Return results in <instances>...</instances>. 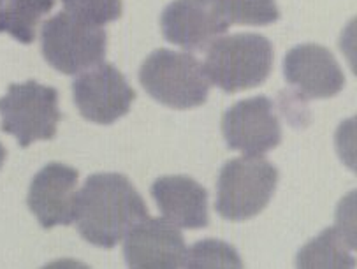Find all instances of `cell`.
I'll list each match as a JSON object with an SVG mask.
<instances>
[{
    "mask_svg": "<svg viewBox=\"0 0 357 269\" xmlns=\"http://www.w3.org/2000/svg\"><path fill=\"white\" fill-rule=\"evenodd\" d=\"M146 217L148 208L143 197L123 174H92L76 194L74 222L83 240L96 247H116Z\"/></svg>",
    "mask_w": 357,
    "mask_h": 269,
    "instance_id": "cell-1",
    "label": "cell"
},
{
    "mask_svg": "<svg viewBox=\"0 0 357 269\" xmlns=\"http://www.w3.org/2000/svg\"><path fill=\"white\" fill-rule=\"evenodd\" d=\"M273 67V46L259 33L218 37L206 49L208 82L227 93L250 90L268 79Z\"/></svg>",
    "mask_w": 357,
    "mask_h": 269,
    "instance_id": "cell-2",
    "label": "cell"
},
{
    "mask_svg": "<svg viewBox=\"0 0 357 269\" xmlns=\"http://www.w3.org/2000/svg\"><path fill=\"white\" fill-rule=\"evenodd\" d=\"M139 82L148 95L174 109L203 106L210 93V82L199 60L171 49H157L144 60Z\"/></svg>",
    "mask_w": 357,
    "mask_h": 269,
    "instance_id": "cell-3",
    "label": "cell"
},
{
    "mask_svg": "<svg viewBox=\"0 0 357 269\" xmlns=\"http://www.w3.org/2000/svg\"><path fill=\"white\" fill-rule=\"evenodd\" d=\"M276 183L278 169L262 155L229 160L218 176L215 210L222 218L232 222L257 217L271 201Z\"/></svg>",
    "mask_w": 357,
    "mask_h": 269,
    "instance_id": "cell-4",
    "label": "cell"
},
{
    "mask_svg": "<svg viewBox=\"0 0 357 269\" xmlns=\"http://www.w3.org/2000/svg\"><path fill=\"white\" fill-rule=\"evenodd\" d=\"M106 45L107 37L102 26L92 25L67 11L50 18L41 30V48L46 62L69 76L102 63Z\"/></svg>",
    "mask_w": 357,
    "mask_h": 269,
    "instance_id": "cell-5",
    "label": "cell"
},
{
    "mask_svg": "<svg viewBox=\"0 0 357 269\" xmlns=\"http://www.w3.org/2000/svg\"><path fill=\"white\" fill-rule=\"evenodd\" d=\"M2 130L26 148L36 141H50L56 136L62 113L59 109V92L37 82L13 83L0 99Z\"/></svg>",
    "mask_w": 357,
    "mask_h": 269,
    "instance_id": "cell-6",
    "label": "cell"
},
{
    "mask_svg": "<svg viewBox=\"0 0 357 269\" xmlns=\"http://www.w3.org/2000/svg\"><path fill=\"white\" fill-rule=\"evenodd\" d=\"M73 97L83 118L111 125L129 113L136 92L116 67L99 63L74 79Z\"/></svg>",
    "mask_w": 357,
    "mask_h": 269,
    "instance_id": "cell-7",
    "label": "cell"
},
{
    "mask_svg": "<svg viewBox=\"0 0 357 269\" xmlns=\"http://www.w3.org/2000/svg\"><path fill=\"white\" fill-rule=\"evenodd\" d=\"M222 132L229 148L245 155H264L282 141L280 122L264 95L245 99L225 111Z\"/></svg>",
    "mask_w": 357,
    "mask_h": 269,
    "instance_id": "cell-8",
    "label": "cell"
},
{
    "mask_svg": "<svg viewBox=\"0 0 357 269\" xmlns=\"http://www.w3.org/2000/svg\"><path fill=\"white\" fill-rule=\"evenodd\" d=\"M123 255L134 269L185 268L187 245L176 225L166 218H143L126 234Z\"/></svg>",
    "mask_w": 357,
    "mask_h": 269,
    "instance_id": "cell-9",
    "label": "cell"
},
{
    "mask_svg": "<svg viewBox=\"0 0 357 269\" xmlns=\"http://www.w3.org/2000/svg\"><path fill=\"white\" fill-rule=\"evenodd\" d=\"M77 171L66 164H48L33 176L30 183V211L45 229L70 225L76 215Z\"/></svg>",
    "mask_w": 357,
    "mask_h": 269,
    "instance_id": "cell-10",
    "label": "cell"
},
{
    "mask_svg": "<svg viewBox=\"0 0 357 269\" xmlns=\"http://www.w3.org/2000/svg\"><path fill=\"white\" fill-rule=\"evenodd\" d=\"M160 25L166 41L187 52H206L229 29L208 0H174L164 9Z\"/></svg>",
    "mask_w": 357,
    "mask_h": 269,
    "instance_id": "cell-11",
    "label": "cell"
},
{
    "mask_svg": "<svg viewBox=\"0 0 357 269\" xmlns=\"http://www.w3.org/2000/svg\"><path fill=\"white\" fill-rule=\"evenodd\" d=\"M284 76L305 99H329L345 86L342 67L321 45L292 48L284 60Z\"/></svg>",
    "mask_w": 357,
    "mask_h": 269,
    "instance_id": "cell-12",
    "label": "cell"
},
{
    "mask_svg": "<svg viewBox=\"0 0 357 269\" xmlns=\"http://www.w3.org/2000/svg\"><path fill=\"white\" fill-rule=\"evenodd\" d=\"M151 196L167 222L181 229H203L208 218V192L188 176H164L151 185Z\"/></svg>",
    "mask_w": 357,
    "mask_h": 269,
    "instance_id": "cell-13",
    "label": "cell"
},
{
    "mask_svg": "<svg viewBox=\"0 0 357 269\" xmlns=\"http://www.w3.org/2000/svg\"><path fill=\"white\" fill-rule=\"evenodd\" d=\"M349 248H356L340 229H326L298 254L299 268H354Z\"/></svg>",
    "mask_w": 357,
    "mask_h": 269,
    "instance_id": "cell-14",
    "label": "cell"
},
{
    "mask_svg": "<svg viewBox=\"0 0 357 269\" xmlns=\"http://www.w3.org/2000/svg\"><path fill=\"white\" fill-rule=\"evenodd\" d=\"M227 25L264 26L278 22L276 0H208Z\"/></svg>",
    "mask_w": 357,
    "mask_h": 269,
    "instance_id": "cell-15",
    "label": "cell"
},
{
    "mask_svg": "<svg viewBox=\"0 0 357 269\" xmlns=\"http://www.w3.org/2000/svg\"><path fill=\"white\" fill-rule=\"evenodd\" d=\"M238 252L220 240L197 241L187 250L185 268H241Z\"/></svg>",
    "mask_w": 357,
    "mask_h": 269,
    "instance_id": "cell-16",
    "label": "cell"
},
{
    "mask_svg": "<svg viewBox=\"0 0 357 269\" xmlns=\"http://www.w3.org/2000/svg\"><path fill=\"white\" fill-rule=\"evenodd\" d=\"M62 4L67 13L97 26L122 16V0H62Z\"/></svg>",
    "mask_w": 357,
    "mask_h": 269,
    "instance_id": "cell-17",
    "label": "cell"
},
{
    "mask_svg": "<svg viewBox=\"0 0 357 269\" xmlns=\"http://www.w3.org/2000/svg\"><path fill=\"white\" fill-rule=\"evenodd\" d=\"M16 0H0V32H6Z\"/></svg>",
    "mask_w": 357,
    "mask_h": 269,
    "instance_id": "cell-18",
    "label": "cell"
},
{
    "mask_svg": "<svg viewBox=\"0 0 357 269\" xmlns=\"http://www.w3.org/2000/svg\"><path fill=\"white\" fill-rule=\"evenodd\" d=\"M6 148L2 146V143H0V169H2V166H4V160H6Z\"/></svg>",
    "mask_w": 357,
    "mask_h": 269,
    "instance_id": "cell-19",
    "label": "cell"
}]
</instances>
